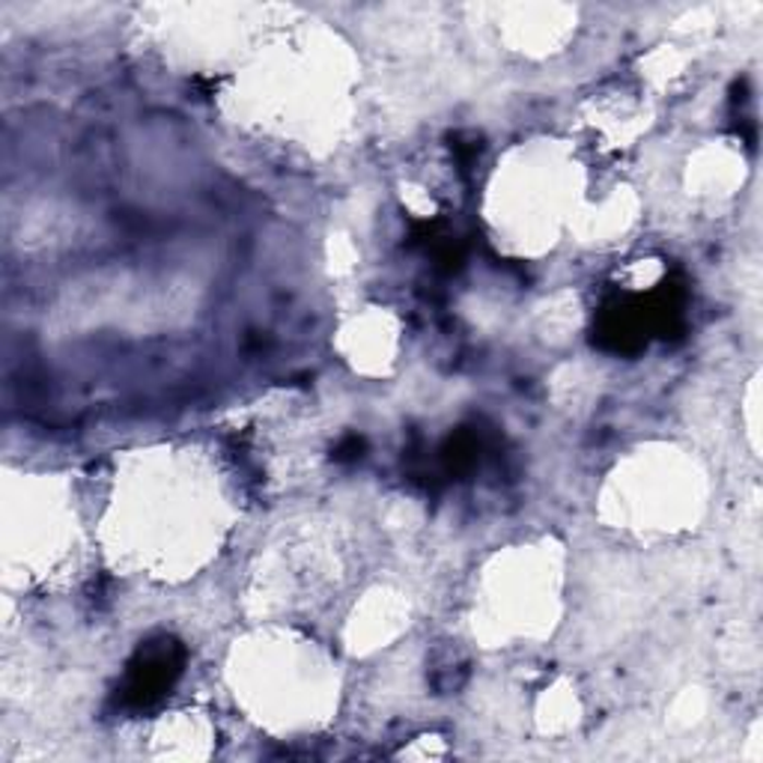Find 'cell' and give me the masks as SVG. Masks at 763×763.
<instances>
[{"mask_svg":"<svg viewBox=\"0 0 763 763\" xmlns=\"http://www.w3.org/2000/svg\"><path fill=\"white\" fill-rule=\"evenodd\" d=\"M361 447H364V442H361L359 436L343 438V445L338 447V454H334V457H338V459H355V457H361Z\"/></svg>","mask_w":763,"mask_h":763,"instance_id":"obj_2","label":"cell"},{"mask_svg":"<svg viewBox=\"0 0 763 763\" xmlns=\"http://www.w3.org/2000/svg\"><path fill=\"white\" fill-rule=\"evenodd\" d=\"M183 666H186V650L174 638H155L143 644L126 671V683L120 689L122 704L134 709L155 704L174 686L176 677L183 674Z\"/></svg>","mask_w":763,"mask_h":763,"instance_id":"obj_1","label":"cell"}]
</instances>
